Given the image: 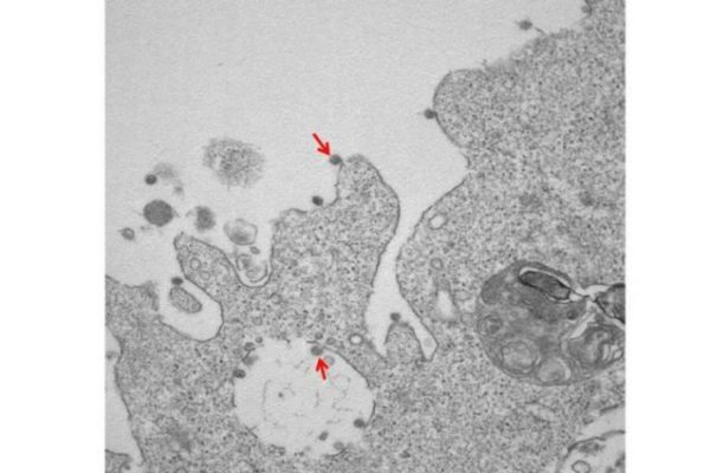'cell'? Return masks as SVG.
Wrapping results in <instances>:
<instances>
[{"instance_id": "obj_1", "label": "cell", "mask_w": 710, "mask_h": 473, "mask_svg": "<svg viewBox=\"0 0 710 473\" xmlns=\"http://www.w3.org/2000/svg\"><path fill=\"white\" fill-rule=\"evenodd\" d=\"M203 165L221 185L250 189L265 175L267 160L251 143L214 138L204 148Z\"/></svg>"}, {"instance_id": "obj_3", "label": "cell", "mask_w": 710, "mask_h": 473, "mask_svg": "<svg viewBox=\"0 0 710 473\" xmlns=\"http://www.w3.org/2000/svg\"><path fill=\"white\" fill-rule=\"evenodd\" d=\"M143 214L150 224L165 226L173 219L174 211L165 201L154 200L145 207Z\"/></svg>"}, {"instance_id": "obj_4", "label": "cell", "mask_w": 710, "mask_h": 473, "mask_svg": "<svg viewBox=\"0 0 710 473\" xmlns=\"http://www.w3.org/2000/svg\"><path fill=\"white\" fill-rule=\"evenodd\" d=\"M196 225L199 231L212 229L214 226V216L206 207H198L196 209Z\"/></svg>"}, {"instance_id": "obj_2", "label": "cell", "mask_w": 710, "mask_h": 473, "mask_svg": "<svg viewBox=\"0 0 710 473\" xmlns=\"http://www.w3.org/2000/svg\"><path fill=\"white\" fill-rule=\"evenodd\" d=\"M225 232L229 236L230 241L235 244L248 245L253 244L255 241L257 230L253 225L238 219L225 225Z\"/></svg>"}]
</instances>
